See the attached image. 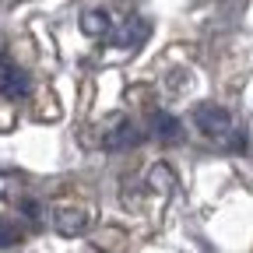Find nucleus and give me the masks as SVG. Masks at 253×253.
Here are the masks:
<instances>
[{
  "instance_id": "obj_1",
  "label": "nucleus",
  "mask_w": 253,
  "mask_h": 253,
  "mask_svg": "<svg viewBox=\"0 0 253 253\" xmlns=\"http://www.w3.org/2000/svg\"><path fill=\"white\" fill-rule=\"evenodd\" d=\"M194 126L208 141H214L218 148H229V151H243L246 148V130H239L232 113L214 106V102H204V106L194 109Z\"/></svg>"
},
{
  "instance_id": "obj_2",
  "label": "nucleus",
  "mask_w": 253,
  "mask_h": 253,
  "mask_svg": "<svg viewBox=\"0 0 253 253\" xmlns=\"http://www.w3.org/2000/svg\"><path fill=\"white\" fill-rule=\"evenodd\" d=\"M28 91H32L28 74L18 67V63H11L4 53H0V95H4V99H11V102H18V99H25Z\"/></svg>"
},
{
  "instance_id": "obj_3",
  "label": "nucleus",
  "mask_w": 253,
  "mask_h": 253,
  "mask_svg": "<svg viewBox=\"0 0 253 253\" xmlns=\"http://www.w3.org/2000/svg\"><path fill=\"white\" fill-rule=\"evenodd\" d=\"M148 36H151V21L148 18H126L123 25L113 28L109 46H116V49H137Z\"/></svg>"
},
{
  "instance_id": "obj_4",
  "label": "nucleus",
  "mask_w": 253,
  "mask_h": 253,
  "mask_svg": "<svg viewBox=\"0 0 253 253\" xmlns=\"http://www.w3.org/2000/svg\"><path fill=\"white\" fill-rule=\"evenodd\" d=\"M88 225H91V218H88L84 208H60V211L53 214V229H56L60 236H84Z\"/></svg>"
},
{
  "instance_id": "obj_5",
  "label": "nucleus",
  "mask_w": 253,
  "mask_h": 253,
  "mask_svg": "<svg viewBox=\"0 0 253 253\" xmlns=\"http://www.w3.org/2000/svg\"><path fill=\"white\" fill-rule=\"evenodd\" d=\"M148 126H151V137H158L162 144H179L183 141V123L172 116V113H151L148 116Z\"/></svg>"
},
{
  "instance_id": "obj_6",
  "label": "nucleus",
  "mask_w": 253,
  "mask_h": 253,
  "mask_svg": "<svg viewBox=\"0 0 253 253\" xmlns=\"http://www.w3.org/2000/svg\"><path fill=\"white\" fill-rule=\"evenodd\" d=\"M141 141H144V134L137 130V126H134L130 120H120V123H116V130H109V134L102 137V148L120 151V148H137Z\"/></svg>"
},
{
  "instance_id": "obj_7",
  "label": "nucleus",
  "mask_w": 253,
  "mask_h": 253,
  "mask_svg": "<svg viewBox=\"0 0 253 253\" xmlns=\"http://www.w3.org/2000/svg\"><path fill=\"white\" fill-rule=\"evenodd\" d=\"M113 18L106 14V11H84V18H81V32L84 36H91V39H106L109 42V36H113Z\"/></svg>"
},
{
  "instance_id": "obj_8",
  "label": "nucleus",
  "mask_w": 253,
  "mask_h": 253,
  "mask_svg": "<svg viewBox=\"0 0 253 253\" xmlns=\"http://www.w3.org/2000/svg\"><path fill=\"white\" fill-rule=\"evenodd\" d=\"M18 243H21V229L11 225L7 218H0V250H4V246H18Z\"/></svg>"
},
{
  "instance_id": "obj_9",
  "label": "nucleus",
  "mask_w": 253,
  "mask_h": 253,
  "mask_svg": "<svg viewBox=\"0 0 253 253\" xmlns=\"http://www.w3.org/2000/svg\"><path fill=\"white\" fill-rule=\"evenodd\" d=\"M21 208H25V211H28V218H39V204H36V201H25V204H21Z\"/></svg>"
}]
</instances>
